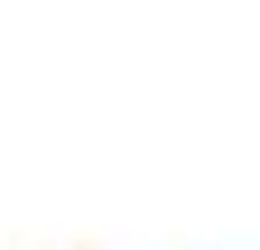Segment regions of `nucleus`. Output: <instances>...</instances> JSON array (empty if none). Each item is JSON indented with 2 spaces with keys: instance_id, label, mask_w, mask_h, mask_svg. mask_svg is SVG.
I'll use <instances>...</instances> for the list:
<instances>
[]
</instances>
